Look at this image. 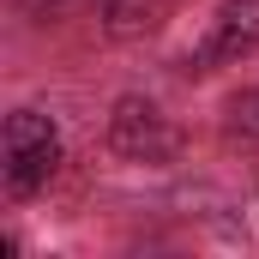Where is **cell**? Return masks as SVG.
I'll return each instance as SVG.
<instances>
[{
  "label": "cell",
  "instance_id": "cell-1",
  "mask_svg": "<svg viewBox=\"0 0 259 259\" xmlns=\"http://www.w3.org/2000/svg\"><path fill=\"white\" fill-rule=\"evenodd\" d=\"M66 163V139L55 127V115L42 109H12L0 127V175L12 199H36Z\"/></svg>",
  "mask_w": 259,
  "mask_h": 259
},
{
  "label": "cell",
  "instance_id": "cell-2",
  "mask_svg": "<svg viewBox=\"0 0 259 259\" xmlns=\"http://www.w3.org/2000/svg\"><path fill=\"white\" fill-rule=\"evenodd\" d=\"M109 151L127 157V163H175L181 133L169 127V115L151 97H121L115 115H109Z\"/></svg>",
  "mask_w": 259,
  "mask_h": 259
},
{
  "label": "cell",
  "instance_id": "cell-3",
  "mask_svg": "<svg viewBox=\"0 0 259 259\" xmlns=\"http://www.w3.org/2000/svg\"><path fill=\"white\" fill-rule=\"evenodd\" d=\"M253 42H259V0H223L217 18H211V30H205V42L187 55V72L193 78L199 72H217L223 61H241Z\"/></svg>",
  "mask_w": 259,
  "mask_h": 259
},
{
  "label": "cell",
  "instance_id": "cell-4",
  "mask_svg": "<svg viewBox=\"0 0 259 259\" xmlns=\"http://www.w3.org/2000/svg\"><path fill=\"white\" fill-rule=\"evenodd\" d=\"M175 12V0H103V36L115 42H139L151 30H163Z\"/></svg>",
  "mask_w": 259,
  "mask_h": 259
},
{
  "label": "cell",
  "instance_id": "cell-5",
  "mask_svg": "<svg viewBox=\"0 0 259 259\" xmlns=\"http://www.w3.org/2000/svg\"><path fill=\"white\" fill-rule=\"evenodd\" d=\"M223 115H229V133H241V139H259V84L235 91Z\"/></svg>",
  "mask_w": 259,
  "mask_h": 259
},
{
  "label": "cell",
  "instance_id": "cell-6",
  "mask_svg": "<svg viewBox=\"0 0 259 259\" xmlns=\"http://www.w3.org/2000/svg\"><path fill=\"white\" fill-rule=\"evenodd\" d=\"M24 12H30L36 24H49V18H61V12H66V0H24Z\"/></svg>",
  "mask_w": 259,
  "mask_h": 259
}]
</instances>
